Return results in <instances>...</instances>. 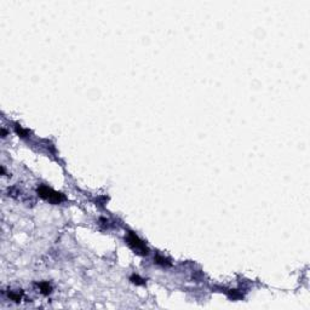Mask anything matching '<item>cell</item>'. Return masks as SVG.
I'll list each match as a JSON object with an SVG mask.
<instances>
[{"mask_svg": "<svg viewBox=\"0 0 310 310\" xmlns=\"http://www.w3.org/2000/svg\"><path fill=\"white\" fill-rule=\"evenodd\" d=\"M36 193H38V195L40 198L47 200V201H50L52 204H59L63 200H66V196L63 194H61L58 191H55L54 189L49 188L46 186H40L39 188L36 189Z\"/></svg>", "mask_w": 310, "mask_h": 310, "instance_id": "1", "label": "cell"}, {"mask_svg": "<svg viewBox=\"0 0 310 310\" xmlns=\"http://www.w3.org/2000/svg\"><path fill=\"white\" fill-rule=\"evenodd\" d=\"M126 241H127V244L130 245V247L133 248L137 253H139V255H148V252H149V250H148V247L145 246L143 241L134 234L133 232H127V236H126Z\"/></svg>", "mask_w": 310, "mask_h": 310, "instance_id": "2", "label": "cell"}, {"mask_svg": "<svg viewBox=\"0 0 310 310\" xmlns=\"http://www.w3.org/2000/svg\"><path fill=\"white\" fill-rule=\"evenodd\" d=\"M155 263H156V264H159V265H162V266H171L172 265V263H171L167 258L162 257L161 255L155 256Z\"/></svg>", "mask_w": 310, "mask_h": 310, "instance_id": "3", "label": "cell"}, {"mask_svg": "<svg viewBox=\"0 0 310 310\" xmlns=\"http://www.w3.org/2000/svg\"><path fill=\"white\" fill-rule=\"evenodd\" d=\"M39 288H40V291H41V293L45 294V296H47V294H50L51 293V291H52V287L50 286V284L49 282H40L39 285Z\"/></svg>", "mask_w": 310, "mask_h": 310, "instance_id": "4", "label": "cell"}, {"mask_svg": "<svg viewBox=\"0 0 310 310\" xmlns=\"http://www.w3.org/2000/svg\"><path fill=\"white\" fill-rule=\"evenodd\" d=\"M130 280L132 281V284L137 285V286H142V285H144V284H145V280H144V279H142L141 276H138V275H136V274H133L132 276L130 277Z\"/></svg>", "mask_w": 310, "mask_h": 310, "instance_id": "5", "label": "cell"}, {"mask_svg": "<svg viewBox=\"0 0 310 310\" xmlns=\"http://www.w3.org/2000/svg\"><path fill=\"white\" fill-rule=\"evenodd\" d=\"M15 131H16L17 134H20L21 137H27V136L29 134V131H28V130H24L21 125H16V126H15Z\"/></svg>", "mask_w": 310, "mask_h": 310, "instance_id": "6", "label": "cell"}, {"mask_svg": "<svg viewBox=\"0 0 310 310\" xmlns=\"http://www.w3.org/2000/svg\"><path fill=\"white\" fill-rule=\"evenodd\" d=\"M227 293H228V296H229L232 299H240L244 297V296H242L241 293H239V291H236V289H229Z\"/></svg>", "mask_w": 310, "mask_h": 310, "instance_id": "7", "label": "cell"}, {"mask_svg": "<svg viewBox=\"0 0 310 310\" xmlns=\"http://www.w3.org/2000/svg\"><path fill=\"white\" fill-rule=\"evenodd\" d=\"M9 297H10V299L15 300V302H20L21 298H22V292H21V293H20V292H17V293H15V292H9Z\"/></svg>", "mask_w": 310, "mask_h": 310, "instance_id": "8", "label": "cell"}, {"mask_svg": "<svg viewBox=\"0 0 310 310\" xmlns=\"http://www.w3.org/2000/svg\"><path fill=\"white\" fill-rule=\"evenodd\" d=\"M6 134H7L6 130H5V129H1V136H2V137H6Z\"/></svg>", "mask_w": 310, "mask_h": 310, "instance_id": "9", "label": "cell"}]
</instances>
